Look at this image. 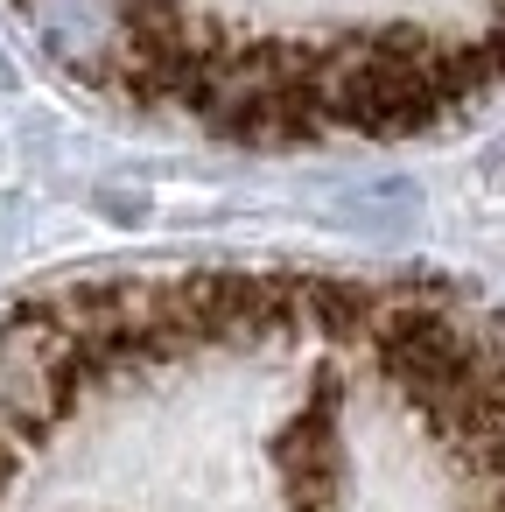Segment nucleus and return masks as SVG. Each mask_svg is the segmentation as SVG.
Segmentation results:
<instances>
[{
  "label": "nucleus",
  "instance_id": "1",
  "mask_svg": "<svg viewBox=\"0 0 505 512\" xmlns=\"http://www.w3.org/2000/svg\"><path fill=\"white\" fill-rule=\"evenodd\" d=\"M99 106L232 148H386L498 78V0H0Z\"/></svg>",
  "mask_w": 505,
  "mask_h": 512
}]
</instances>
